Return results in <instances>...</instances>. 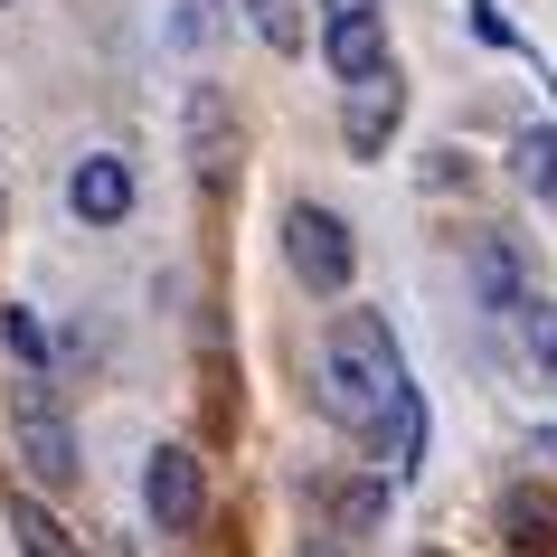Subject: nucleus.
Masks as SVG:
<instances>
[{"label":"nucleus","mask_w":557,"mask_h":557,"mask_svg":"<svg viewBox=\"0 0 557 557\" xmlns=\"http://www.w3.org/2000/svg\"><path fill=\"white\" fill-rule=\"evenodd\" d=\"M143 500H151V529H171V539H189L208 510V482H199V454L189 444H161L143 472Z\"/></svg>","instance_id":"obj_4"},{"label":"nucleus","mask_w":557,"mask_h":557,"mask_svg":"<svg viewBox=\"0 0 557 557\" xmlns=\"http://www.w3.org/2000/svg\"><path fill=\"white\" fill-rule=\"evenodd\" d=\"M472 284H482V302H492V312H520V302H529L520 256H510L500 236H482V246H472Z\"/></svg>","instance_id":"obj_9"},{"label":"nucleus","mask_w":557,"mask_h":557,"mask_svg":"<svg viewBox=\"0 0 557 557\" xmlns=\"http://www.w3.org/2000/svg\"><path fill=\"white\" fill-rule=\"evenodd\" d=\"M10 425H20V454H29V472L58 492V482H76V435H66V416H58V397L38 379H20L10 387Z\"/></svg>","instance_id":"obj_3"},{"label":"nucleus","mask_w":557,"mask_h":557,"mask_svg":"<svg viewBox=\"0 0 557 557\" xmlns=\"http://www.w3.org/2000/svg\"><path fill=\"white\" fill-rule=\"evenodd\" d=\"M302 557H341V548H331V539H322V548H302Z\"/></svg>","instance_id":"obj_18"},{"label":"nucleus","mask_w":557,"mask_h":557,"mask_svg":"<svg viewBox=\"0 0 557 557\" xmlns=\"http://www.w3.org/2000/svg\"><path fill=\"white\" fill-rule=\"evenodd\" d=\"M510 151H520V180H529V189H539V199H557V133H548V123H529Z\"/></svg>","instance_id":"obj_14"},{"label":"nucleus","mask_w":557,"mask_h":557,"mask_svg":"<svg viewBox=\"0 0 557 557\" xmlns=\"http://www.w3.org/2000/svg\"><path fill=\"white\" fill-rule=\"evenodd\" d=\"M10 529H20V548H29V557H95V548H76V539L48 520V500H29V492L10 500Z\"/></svg>","instance_id":"obj_11"},{"label":"nucleus","mask_w":557,"mask_h":557,"mask_svg":"<svg viewBox=\"0 0 557 557\" xmlns=\"http://www.w3.org/2000/svg\"><path fill=\"white\" fill-rule=\"evenodd\" d=\"M246 20H256V38L274 48V58L302 48V0H246Z\"/></svg>","instance_id":"obj_13"},{"label":"nucleus","mask_w":557,"mask_h":557,"mask_svg":"<svg viewBox=\"0 0 557 557\" xmlns=\"http://www.w3.org/2000/svg\"><path fill=\"white\" fill-rule=\"evenodd\" d=\"M284 256H294V274L312 284V294H341L350 284V264H359V246H350V227L331 218V208H284Z\"/></svg>","instance_id":"obj_2"},{"label":"nucleus","mask_w":557,"mask_h":557,"mask_svg":"<svg viewBox=\"0 0 557 557\" xmlns=\"http://www.w3.org/2000/svg\"><path fill=\"white\" fill-rule=\"evenodd\" d=\"M0 10H10V0H0Z\"/></svg>","instance_id":"obj_19"},{"label":"nucleus","mask_w":557,"mask_h":557,"mask_svg":"<svg viewBox=\"0 0 557 557\" xmlns=\"http://www.w3.org/2000/svg\"><path fill=\"white\" fill-rule=\"evenodd\" d=\"M416 387L397 369V341H387L379 312H341L331 322V350H322V407L350 425V435H387V416L407 407Z\"/></svg>","instance_id":"obj_1"},{"label":"nucleus","mask_w":557,"mask_h":557,"mask_svg":"<svg viewBox=\"0 0 557 557\" xmlns=\"http://www.w3.org/2000/svg\"><path fill=\"white\" fill-rule=\"evenodd\" d=\"M520 312H529V359L557 369V302H520Z\"/></svg>","instance_id":"obj_16"},{"label":"nucleus","mask_w":557,"mask_h":557,"mask_svg":"<svg viewBox=\"0 0 557 557\" xmlns=\"http://www.w3.org/2000/svg\"><path fill=\"white\" fill-rule=\"evenodd\" d=\"M189 143H199V171L208 180H227V161H236V133H227V104H218V95H189Z\"/></svg>","instance_id":"obj_10"},{"label":"nucleus","mask_w":557,"mask_h":557,"mask_svg":"<svg viewBox=\"0 0 557 557\" xmlns=\"http://www.w3.org/2000/svg\"><path fill=\"white\" fill-rule=\"evenodd\" d=\"M331 76L341 86H369V76H387V29H379V10H359V20H331Z\"/></svg>","instance_id":"obj_7"},{"label":"nucleus","mask_w":557,"mask_h":557,"mask_svg":"<svg viewBox=\"0 0 557 557\" xmlns=\"http://www.w3.org/2000/svg\"><path fill=\"white\" fill-rule=\"evenodd\" d=\"M397 114H407V86H397V66L387 76H369V86H350V114H341V143L369 161V151H387V133H397Z\"/></svg>","instance_id":"obj_6"},{"label":"nucleus","mask_w":557,"mask_h":557,"mask_svg":"<svg viewBox=\"0 0 557 557\" xmlns=\"http://www.w3.org/2000/svg\"><path fill=\"white\" fill-rule=\"evenodd\" d=\"M322 510H331V529H379L387 520V482H331Z\"/></svg>","instance_id":"obj_12"},{"label":"nucleus","mask_w":557,"mask_h":557,"mask_svg":"<svg viewBox=\"0 0 557 557\" xmlns=\"http://www.w3.org/2000/svg\"><path fill=\"white\" fill-rule=\"evenodd\" d=\"M66 199H76L86 227H123V218H133V171H123L114 151H86L76 180H66Z\"/></svg>","instance_id":"obj_5"},{"label":"nucleus","mask_w":557,"mask_h":557,"mask_svg":"<svg viewBox=\"0 0 557 557\" xmlns=\"http://www.w3.org/2000/svg\"><path fill=\"white\" fill-rule=\"evenodd\" d=\"M0 331H10V350H20V369L38 379V369H48V331H38V312H10Z\"/></svg>","instance_id":"obj_15"},{"label":"nucleus","mask_w":557,"mask_h":557,"mask_svg":"<svg viewBox=\"0 0 557 557\" xmlns=\"http://www.w3.org/2000/svg\"><path fill=\"white\" fill-rule=\"evenodd\" d=\"M500 539H510V548H539V557L557 548V492L548 482H510V492H500Z\"/></svg>","instance_id":"obj_8"},{"label":"nucleus","mask_w":557,"mask_h":557,"mask_svg":"<svg viewBox=\"0 0 557 557\" xmlns=\"http://www.w3.org/2000/svg\"><path fill=\"white\" fill-rule=\"evenodd\" d=\"M331 20H359V10H379V0H322Z\"/></svg>","instance_id":"obj_17"}]
</instances>
